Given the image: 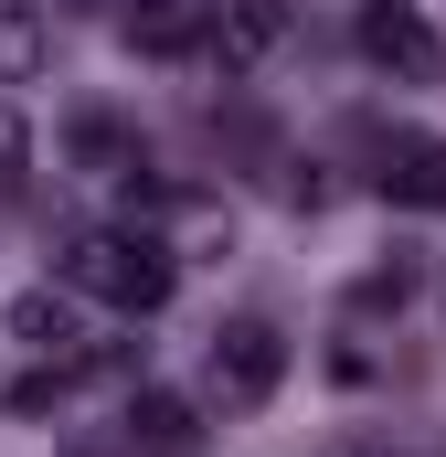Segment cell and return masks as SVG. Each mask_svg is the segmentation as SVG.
<instances>
[{
	"mask_svg": "<svg viewBox=\"0 0 446 457\" xmlns=\"http://www.w3.org/2000/svg\"><path fill=\"white\" fill-rule=\"evenodd\" d=\"M0 330H11V351H32V361L86 351V330H75V287H21V298L0 309Z\"/></svg>",
	"mask_w": 446,
	"mask_h": 457,
	"instance_id": "cell-6",
	"label": "cell"
},
{
	"mask_svg": "<svg viewBox=\"0 0 446 457\" xmlns=\"http://www.w3.org/2000/svg\"><path fill=\"white\" fill-rule=\"evenodd\" d=\"M415 298V266H372L361 287H351V309H404Z\"/></svg>",
	"mask_w": 446,
	"mask_h": 457,
	"instance_id": "cell-10",
	"label": "cell"
},
{
	"mask_svg": "<svg viewBox=\"0 0 446 457\" xmlns=\"http://www.w3.org/2000/svg\"><path fill=\"white\" fill-rule=\"evenodd\" d=\"M64 149H75V160H96V170H128V160H149V149H138V138H128L107 107H86V117H75V128H64Z\"/></svg>",
	"mask_w": 446,
	"mask_h": 457,
	"instance_id": "cell-9",
	"label": "cell"
},
{
	"mask_svg": "<svg viewBox=\"0 0 446 457\" xmlns=\"http://www.w3.org/2000/svg\"><path fill=\"white\" fill-rule=\"evenodd\" d=\"M372 181H383V203H404V213H446V138H425V128H393Z\"/></svg>",
	"mask_w": 446,
	"mask_h": 457,
	"instance_id": "cell-5",
	"label": "cell"
},
{
	"mask_svg": "<svg viewBox=\"0 0 446 457\" xmlns=\"http://www.w3.org/2000/svg\"><path fill=\"white\" fill-rule=\"evenodd\" d=\"M21 160H32V128L0 107V192H21Z\"/></svg>",
	"mask_w": 446,
	"mask_h": 457,
	"instance_id": "cell-11",
	"label": "cell"
},
{
	"mask_svg": "<svg viewBox=\"0 0 446 457\" xmlns=\"http://www.w3.org/2000/svg\"><path fill=\"white\" fill-rule=\"evenodd\" d=\"M351 43H361V64H383L393 86H436L446 75V43H436V21H425L415 0H361Z\"/></svg>",
	"mask_w": 446,
	"mask_h": 457,
	"instance_id": "cell-3",
	"label": "cell"
},
{
	"mask_svg": "<svg viewBox=\"0 0 446 457\" xmlns=\"http://www.w3.org/2000/svg\"><path fill=\"white\" fill-rule=\"evenodd\" d=\"M54 277L75 287V298H107V309H128V320H149L170 287H181V266H170V245L138 224H86L54 245Z\"/></svg>",
	"mask_w": 446,
	"mask_h": 457,
	"instance_id": "cell-1",
	"label": "cell"
},
{
	"mask_svg": "<svg viewBox=\"0 0 446 457\" xmlns=\"http://www.w3.org/2000/svg\"><path fill=\"white\" fill-rule=\"evenodd\" d=\"M54 64V21H43V0H0V86H32Z\"/></svg>",
	"mask_w": 446,
	"mask_h": 457,
	"instance_id": "cell-8",
	"label": "cell"
},
{
	"mask_svg": "<svg viewBox=\"0 0 446 457\" xmlns=\"http://www.w3.org/2000/svg\"><path fill=\"white\" fill-rule=\"evenodd\" d=\"M277 383H287V330H277V320H223L213 351H202V394L244 415V404H266Z\"/></svg>",
	"mask_w": 446,
	"mask_h": 457,
	"instance_id": "cell-2",
	"label": "cell"
},
{
	"mask_svg": "<svg viewBox=\"0 0 446 457\" xmlns=\"http://www.w3.org/2000/svg\"><path fill=\"white\" fill-rule=\"evenodd\" d=\"M54 11H96V0H54Z\"/></svg>",
	"mask_w": 446,
	"mask_h": 457,
	"instance_id": "cell-12",
	"label": "cell"
},
{
	"mask_svg": "<svg viewBox=\"0 0 446 457\" xmlns=\"http://www.w3.org/2000/svg\"><path fill=\"white\" fill-rule=\"evenodd\" d=\"M213 11H223V0H128L117 32H128V54L181 64V54H213Z\"/></svg>",
	"mask_w": 446,
	"mask_h": 457,
	"instance_id": "cell-4",
	"label": "cell"
},
{
	"mask_svg": "<svg viewBox=\"0 0 446 457\" xmlns=\"http://www.w3.org/2000/svg\"><path fill=\"white\" fill-rule=\"evenodd\" d=\"M192 404L181 394H128V426H117V447H138V457H192Z\"/></svg>",
	"mask_w": 446,
	"mask_h": 457,
	"instance_id": "cell-7",
	"label": "cell"
}]
</instances>
